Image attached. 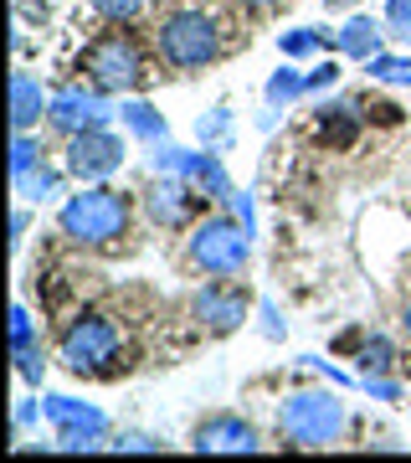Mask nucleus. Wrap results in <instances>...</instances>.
Segmentation results:
<instances>
[{
    "mask_svg": "<svg viewBox=\"0 0 411 463\" xmlns=\"http://www.w3.org/2000/svg\"><path fill=\"white\" fill-rule=\"evenodd\" d=\"M247 5H252V11H273V5H278V0H247Z\"/></svg>",
    "mask_w": 411,
    "mask_h": 463,
    "instance_id": "30",
    "label": "nucleus"
},
{
    "mask_svg": "<svg viewBox=\"0 0 411 463\" xmlns=\"http://www.w3.org/2000/svg\"><path fill=\"white\" fill-rule=\"evenodd\" d=\"M334 42H340V52L365 57V62H370V57H380V26H376V21H365V16H355L345 32L334 36Z\"/></svg>",
    "mask_w": 411,
    "mask_h": 463,
    "instance_id": "15",
    "label": "nucleus"
},
{
    "mask_svg": "<svg viewBox=\"0 0 411 463\" xmlns=\"http://www.w3.org/2000/svg\"><path fill=\"white\" fill-rule=\"evenodd\" d=\"M82 72L98 93H129L145 78V57L129 32H103L93 47L82 52Z\"/></svg>",
    "mask_w": 411,
    "mask_h": 463,
    "instance_id": "3",
    "label": "nucleus"
},
{
    "mask_svg": "<svg viewBox=\"0 0 411 463\" xmlns=\"http://www.w3.org/2000/svg\"><path fill=\"white\" fill-rule=\"evenodd\" d=\"M88 5H93V11H103V16H114V21H134L145 0H88Z\"/></svg>",
    "mask_w": 411,
    "mask_h": 463,
    "instance_id": "22",
    "label": "nucleus"
},
{
    "mask_svg": "<svg viewBox=\"0 0 411 463\" xmlns=\"http://www.w3.org/2000/svg\"><path fill=\"white\" fill-rule=\"evenodd\" d=\"M227 129H231L227 109H216V118H211V124H206V118H201V139H211V145H216V139H221V134H227Z\"/></svg>",
    "mask_w": 411,
    "mask_h": 463,
    "instance_id": "26",
    "label": "nucleus"
},
{
    "mask_svg": "<svg viewBox=\"0 0 411 463\" xmlns=\"http://www.w3.org/2000/svg\"><path fill=\"white\" fill-rule=\"evenodd\" d=\"M391 365H396V350L376 335V340L360 350V371H365V376H380V371H391Z\"/></svg>",
    "mask_w": 411,
    "mask_h": 463,
    "instance_id": "20",
    "label": "nucleus"
},
{
    "mask_svg": "<svg viewBox=\"0 0 411 463\" xmlns=\"http://www.w3.org/2000/svg\"><path fill=\"white\" fill-rule=\"evenodd\" d=\"M283 438L298 448H329L340 432H345V407L334 392H298V397L283 402Z\"/></svg>",
    "mask_w": 411,
    "mask_h": 463,
    "instance_id": "1",
    "label": "nucleus"
},
{
    "mask_svg": "<svg viewBox=\"0 0 411 463\" xmlns=\"http://www.w3.org/2000/svg\"><path fill=\"white\" fill-rule=\"evenodd\" d=\"M42 109H51L47 99H42V83L36 78H26V72H16L11 78V124H16V134H26L42 118Z\"/></svg>",
    "mask_w": 411,
    "mask_h": 463,
    "instance_id": "13",
    "label": "nucleus"
},
{
    "mask_svg": "<svg viewBox=\"0 0 411 463\" xmlns=\"http://www.w3.org/2000/svg\"><path fill=\"white\" fill-rule=\"evenodd\" d=\"M386 26H391V36L411 42V0H391L386 5Z\"/></svg>",
    "mask_w": 411,
    "mask_h": 463,
    "instance_id": "21",
    "label": "nucleus"
},
{
    "mask_svg": "<svg viewBox=\"0 0 411 463\" xmlns=\"http://www.w3.org/2000/svg\"><path fill=\"white\" fill-rule=\"evenodd\" d=\"M62 232L72 242H88V248L114 242L129 232V201L118 191H82L62 206Z\"/></svg>",
    "mask_w": 411,
    "mask_h": 463,
    "instance_id": "2",
    "label": "nucleus"
},
{
    "mask_svg": "<svg viewBox=\"0 0 411 463\" xmlns=\"http://www.w3.org/2000/svg\"><path fill=\"white\" fill-rule=\"evenodd\" d=\"M118 165H124V139H114L108 129L72 134V145H67V170H72L78 181H103V175H114Z\"/></svg>",
    "mask_w": 411,
    "mask_h": 463,
    "instance_id": "7",
    "label": "nucleus"
},
{
    "mask_svg": "<svg viewBox=\"0 0 411 463\" xmlns=\"http://www.w3.org/2000/svg\"><path fill=\"white\" fill-rule=\"evenodd\" d=\"M196 315L211 325V330H237L247 319V298L242 294H221V288H201L196 294Z\"/></svg>",
    "mask_w": 411,
    "mask_h": 463,
    "instance_id": "11",
    "label": "nucleus"
},
{
    "mask_svg": "<svg viewBox=\"0 0 411 463\" xmlns=\"http://www.w3.org/2000/svg\"><path fill=\"white\" fill-rule=\"evenodd\" d=\"M118 355V325L103 315H82L67 325L62 335V365L78 371V376H98L108 371V361Z\"/></svg>",
    "mask_w": 411,
    "mask_h": 463,
    "instance_id": "4",
    "label": "nucleus"
},
{
    "mask_svg": "<svg viewBox=\"0 0 411 463\" xmlns=\"http://www.w3.org/2000/svg\"><path fill=\"white\" fill-rule=\"evenodd\" d=\"M355 134H360V109H350V103H334V109H324V114H319V139H324V145L345 149Z\"/></svg>",
    "mask_w": 411,
    "mask_h": 463,
    "instance_id": "14",
    "label": "nucleus"
},
{
    "mask_svg": "<svg viewBox=\"0 0 411 463\" xmlns=\"http://www.w3.org/2000/svg\"><path fill=\"white\" fill-rule=\"evenodd\" d=\"M231 212H237V222L252 232V201H247V191H231Z\"/></svg>",
    "mask_w": 411,
    "mask_h": 463,
    "instance_id": "27",
    "label": "nucleus"
},
{
    "mask_svg": "<svg viewBox=\"0 0 411 463\" xmlns=\"http://www.w3.org/2000/svg\"><path fill=\"white\" fill-rule=\"evenodd\" d=\"M47 417L57 422L62 432V448H93L108 432V417L88 402H72V397H47Z\"/></svg>",
    "mask_w": 411,
    "mask_h": 463,
    "instance_id": "8",
    "label": "nucleus"
},
{
    "mask_svg": "<svg viewBox=\"0 0 411 463\" xmlns=\"http://www.w3.org/2000/svg\"><path fill=\"white\" fill-rule=\"evenodd\" d=\"M124 124H129L139 139H164V118L149 109V103H124Z\"/></svg>",
    "mask_w": 411,
    "mask_h": 463,
    "instance_id": "16",
    "label": "nucleus"
},
{
    "mask_svg": "<svg viewBox=\"0 0 411 463\" xmlns=\"http://www.w3.org/2000/svg\"><path fill=\"white\" fill-rule=\"evenodd\" d=\"M196 453H257V432L242 417H206L196 428Z\"/></svg>",
    "mask_w": 411,
    "mask_h": 463,
    "instance_id": "10",
    "label": "nucleus"
},
{
    "mask_svg": "<svg viewBox=\"0 0 411 463\" xmlns=\"http://www.w3.org/2000/svg\"><path fill=\"white\" fill-rule=\"evenodd\" d=\"M298 93H309V78L294 72V67H283L278 78L267 83V103H288V99H298Z\"/></svg>",
    "mask_w": 411,
    "mask_h": 463,
    "instance_id": "18",
    "label": "nucleus"
},
{
    "mask_svg": "<svg viewBox=\"0 0 411 463\" xmlns=\"http://www.w3.org/2000/svg\"><path fill=\"white\" fill-rule=\"evenodd\" d=\"M319 42H324V36H313V32H294V36H283V52H288V57H309V52L319 47Z\"/></svg>",
    "mask_w": 411,
    "mask_h": 463,
    "instance_id": "25",
    "label": "nucleus"
},
{
    "mask_svg": "<svg viewBox=\"0 0 411 463\" xmlns=\"http://www.w3.org/2000/svg\"><path fill=\"white\" fill-rule=\"evenodd\" d=\"M401 325H406V335H411V304H406V319H401Z\"/></svg>",
    "mask_w": 411,
    "mask_h": 463,
    "instance_id": "31",
    "label": "nucleus"
},
{
    "mask_svg": "<svg viewBox=\"0 0 411 463\" xmlns=\"http://www.w3.org/2000/svg\"><path fill=\"white\" fill-rule=\"evenodd\" d=\"M329 5H350V0H329Z\"/></svg>",
    "mask_w": 411,
    "mask_h": 463,
    "instance_id": "32",
    "label": "nucleus"
},
{
    "mask_svg": "<svg viewBox=\"0 0 411 463\" xmlns=\"http://www.w3.org/2000/svg\"><path fill=\"white\" fill-rule=\"evenodd\" d=\"M118 448H129V453H154L160 443H154V438H145V432H129V438H124Z\"/></svg>",
    "mask_w": 411,
    "mask_h": 463,
    "instance_id": "28",
    "label": "nucleus"
},
{
    "mask_svg": "<svg viewBox=\"0 0 411 463\" xmlns=\"http://www.w3.org/2000/svg\"><path fill=\"white\" fill-rule=\"evenodd\" d=\"M51 124L67 134H82V129H103L108 124V103H103V93H82V88H67V93H57L51 99Z\"/></svg>",
    "mask_w": 411,
    "mask_h": 463,
    "instance_id": "9",
    "label": "nucleus"
},
{
    "mask_svg": "<svg viewBox=\"0 0 411 463\" xmlns=\"http://www.w3.org/2000/svg\"><path fill=\"white\" fill-rule=\"evenodd\" d=\"M247 252H252V232L242 222H227V216H211L201 222L196 237H191V258H196L206 273H242L247 268Z\"/></svg>",
    "mask_w": 411,
    "mask_h": 463,
    "instance_id": "5",
    "label": "nucleus"
},
{
    "mask_svg": "<svg viewBox=\"0 0 411 463\" xmlns=\"http://www.w3.org/2000/svg\"><path fill=\"white\" fill-rule=\"evenodd\" d=\"M334 78H340V67L324 62V67H313V72H309V88H324V83H334Z\"/></svg>",
    "mask_w": 411,
    "mask_h": 463,
    "instance_id": "29",
    "label": "nucleus"
},
{
    "mask_svg": "<svg viewBox=\"0 0 411 463\" xmlns=\"http://www.w3.org/2000/svg\"><path fill=\"white\" fill-rule=\"evenodd\" d=\"M16 191L26 201H47V196H57V175L32 165V170H21V175H16Z\"/></svg>",
    "mask_w": 411,
    "mask_h": 463,
    "instance_id": "17",
    "label": "nucleus"
},
{
    "mask_svg": "<svg viewBox=\"0 0 411 463\" xmlns=\"http://www.w3.org/2000/svg\"><path fill=\"white\" fill-rule=\"evenodd\" d=\"M11 345L32 350V315H26V309H11Z\"/></svg>",
    "mask_w": 411,
    "mask_h": 463,
    "instance_id": "24",
    "label": "nucleus"
},
{
    "mask_svg": "<svg viewBox=\"0 0 411 463\" xmlns=\"http://www.w3.org/2000/svg\"><path fill=\"white\" fill-rule=\"evenodd\" d=\"M370 78L380 83H411V57H370Z\"/></svg>",
    "mask_w": 411,
    "mask_h": 463,
    "instance_id": "19",
    "label": "nucleus"
},
{
    "mask_svg": "<svg viewBox=\"0 0 411 463\" xmlns=\"http://www.w3.org/2000/svg\"><path fill=\"white\" fill-rule=\"evenodd\" d=\"M160 52L170 67H206L216 57V21L206 11H175L160 26Z\"/></svg>",
    "mask_w": 411,
    "mask_h": 463,
    "instance_id": "6",
    "label": "nucleus"
},
{
    "mask_svg": "<svg viewBox=\"0 0 411 463\" xmlns=\"http://www.w3.org/2000/svg\"><path fill=\"white\" fill-rule=\"evenodd\" d=\"M36 155H42V145H36L32 134H16V155H11L16 175H21V170H32V165H36Z\"/></svg>",
    "mask_w": 411,
    "mask_h": 463,
    "instance_id": "23",
    "label": "nucleus"
},
{
    "mask_svg": "<svg viewBox=\"0 0 411 463\" xmlns=\"http://www.w3.org/2000/svg\"><path fill=\"white\" fill-rule=\"evenodd\" d=\"M145 206H149V216H154L160 227H181L196 201H191V191H185L181 181H164V185H154V191L145 196Z\"/></svg>",
    "mask_w": 411,
    "mask_h": 463,
    "instance_id": "12",
    "label": "nucleus"
}]
</instances>
